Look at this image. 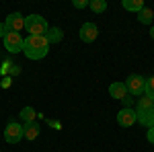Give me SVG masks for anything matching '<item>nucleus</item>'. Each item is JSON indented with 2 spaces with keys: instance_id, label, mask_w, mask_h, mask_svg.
Segmentation results:
<instances>
[{
  "instance_id": "nucleus-1",
  "label": "nucleus",
  "mask_w": 154,
  "mask_h": 152,
  "mask_svg": "<svg viewBox=\"0 0 154 152\" xmlns=\"http://www.w3.org/2000/svg\"><path fill=\"white\" fill-rule=\"evenodd\" d=\"M49 51V41L45 39V35H29L25 37L23 54L29 60H43Z\"/></svg>"
},
{
  "instance_id": "nucleus-2",
  "label": "nucleus",
  "mask_w": 154,
  "mask_h": 152,
  "mask_svg": "<svg viewBox=\"0 0 154 152\" xmlns=\"http://www.w3.org/2000/svg\"><path fill=\"white\" fill-rule=\"evenodd\" d=\"M25 31L29 35L39 37V35H45L49 31V25L41 14H29V17H25Z\"/></svg>"
},
{
  "instance_id": "nucleus-3",
  "label": "nucleus",
  "mask_w": 154,
  "mask_h": 152,
  "mask_svg": "<svg viewBox=\"0 0 154 152\" xmlns=\"http://www.w3.org/2000/svg\"><path fill=\"white\" fill-rule=\"evenodd\" d=\"M125 84V88H128V93L131 97H140L142 93H146V78L140 76V74H131L128 76V80L123 82Z\"/></svg>"
},
{
  "instance_id": "nucleus-4",
  "label": "nucleus",
  "mask_w": 154,
  "mask_h": 152,
  "mask_svg": "<svg viewBox=\"0 0 154 152\" xmlns=\"http://www.w3.org/2000/svg\"><path fill=\"white\" fill-rule=\"evenodd\" d=\"M2 41H4V49H6L8 54H19V51H23L25 39H23L21 33H12V31H8Z\"/></svg>"
},
{
  "instance_id": "nucleus-5",
  "label": "nucleus",
  "mask_w": 154,
  "mask_h": 152,
  "mask_svg": "<svg viewBox=\"0 0 154 152\" xmlns=\"http://www.w3.org/2000/svg\"><path fill=\"white\" fill-rule=\"evenodd\" d=\"M4 140L8 144H19L23 140V126L19 121H8L4 128Z\"/></svg>"
},
{
  "instance_id": "nucleus-6",
  "label": "nucleus",
  "mask_w": 154,
  "mask_h": 152,
  "mask_svg": "<svg viewBox=\"0 0 154 152\" xmlns=\"http://www.w3.org/2000/svg\"><path fill=\"white\" fill-rule=\"evenodd\" d=\"M136 121H138V113H136V109H128V107H123V109L117 113V123L121 126V128H131Z\"/></svg>"
},
{
  "instance_id": "nucleus-7",
  "label": "nucleus",
  "mask_w": 154,
  "mask_h": 152,
  "mask_svg": "<svg viewBox=\"0 0 154 152\" xmlns=\"http://www.w3.org/2000/svg\"><path fill=\"white\" fill-rule=\"evenodd\" d=\"M4 25H6V29H8V31L19 33V31H23V29H25V17L21 14V12H11V14L6 17Z\"/></svg>"
},
{
  "instance_id": "nucleus-8",
  "label": "nucleus",
  "mask_w": 154,
  "mask_h": 152,
  "mask_svg": "<svg viewBox=\"0 0 154 152\" xmlns=\"http://www.w3.org/2000/svg\"><path fill=\"white\" fill-rule=\"evenodd\" d=\"M78 35H80V39H82L84 43H93L99 37V27L95 23H84L80 27V31H78Z\"/></svg>"
},
{
  "instance_id": "nucleus-9",
  "label": "nucleus",
  "mask_w": 154,
  "mask_h": 152,
  "mask_svg": "<svg viewBox=\"0 0 154 152\" xmlns=\"http://www.w3.org/2000/svg\"><path fill=\"white\" fill-rule=\"evenodd\" d=\"M109 95L113 97V99H119V101H123L125 97H128V88H125V84L123 82H113L111 86H109Z\"/></svg>"
},
{
  "instance_id": "nucleus-10",
  "label": "nucleus",
  "mask_w": 154,
  "mask_h": 152,
  "mask_svg": "<svg viewBox=\"0 0 154 152\" xmlns=\"http://www.w3.org/2000/svg\"><path fill=\"white\" fill-rule=\"evenodd\" d=\"M138 123H142L144 128H154V107L148 111L138 113Z\"/></svg>"
},
{
  "instance_id": "nucleus-11",
  "label": "nucleus",
  "mask_w": 154,
  "mask_h": 152,
  "mask_svg": "<svg viewBox=\"0 0 154 152\" xmlns=\"http://www.w3.org/2000/svg\"><path fill=\"white\" fill-rule=\"evenodd\" d=\"M37 136H39V123H27L23 126V138L25 140H35Z\"/></svg>"
},
{
  "instance_id": "nucleus-12",
  "label": "nucleus",
  "mask_w": 154,
  "mask_h": 152,
  "mask_svg": "<svg viewBox=\"0 0 154 152\" xmlns=\"http://www.w3.org/2000/svg\"><path fill=\"white\" fill-rule=\"evenodd\" d=\"M45 39L49 41V45H51V43H60V41L64 39V31H62L60 27H49V31L45 33Z\"/></svg>"
},
{
  "instance_id": "nucleus-13",
  "label": "nucleus",
  "mask_w": 154,
  "mask_h": 152,
  "mask_svg": "<svg viewBox=\"0 0 154 152\" xmlns=\"http://www.w3.org/2000/svg\"><path fill=\"white\" fill-rule=\"evenodd\" d=\"M121 4H123V8H125V11L136 12V14H138V12L146 6V4H144V0H123Z\"/></svg>"
},
{
  "instance_id": "nucleus-14",
  "label": "nucleus",
  "mask_w": 154,
  "mask_h": 152,
  "mask_svg": "<svg viewBox=\"0 0 154 152\" xmlns=\"http://www.w3.org/2000/svg\"><path fill=\"white\" fill-rule=\"evenodd\" d=\"M19 115H21V119H23V123L27 126V123H33V121H35L37 113H35V109H33V107H23Z\"/></svg>"
},
{
  "instance_id": "nucleus-15",
  "label": "nucleus",
  "mask_w": 154,
  "mask_h": 152,
  "mask_svg": "<svg viewBox=\"0 0 154 152\" xmlns=\"http://www.w3.org/2000/svg\"><path fill=\"white\" fill-rule=\"evenodd\" d=\"M154 107V99L150 97H138V109H136V113H142V111H148V109H152Z\"/></svg>"
},
{
  "instance_id": "nucleus-16",
  "label": "nucleus",
  "mask_w": 154,
  "mask_h": 152,
  "mask_svg": "<svg viewBox=\"0 0 154 152\" xmlns=\"http://www.w3.org/2000/svg\"><path fill=\"white\" fill-rule=\"evenodd\" d=\"M152 19H154V11H152V8H148V6H144L142 11L138 12V21L144 23V25H150V23H152Z\"/></svg>"
},
{
  "instance_id": "nucleus-17",
  "label": "nucleus",
  "mask_w": 154,
  "mask_h": 152,
  "mask_svg": "<svg viewBox=\"0 0 154 152\" xmlns=\"http://www.w3.org/2000/svg\"><path fill=\"white\" fill-rule=\"evenodd\" d=\"M88 8L95 12V14H101V12H105V11H107V2H105V0H91Z\"/></svg>"
},
{
  "instance_id": "nucleus-18",
  "label": "nucleus",
  "mask_w": 154,
  "mask_h": 152,
  "mask_svg": "<svg viewBox=\"0 0 154 152\" xmlns=\"http://www.w3.org/2000/svg\"><path fill=\"white\" fill-rule=\"evenodd\" d=\"M146 97H150V99H154V76L152 78H146Z\"/></svg>"
},
{
  "instance_id": "nucleus-19",
  "label": "nucleus",
  "mask_w": 154,
  "mask_h": 152,
  "mask_svg": "<svg viewBox=\"0 0 154 152\" xmlns=\"http://www.w3.org/2000/svg\"><path fill=\"white\" fill-rule=\"evenodd\" d=\"M91 4V0H72V6L74 8H86Z\"/></svg>"
},
{
  "instance_id": "nucleus-20",
  "label": "nucleus",
  "mask_w": 154,
  "mask_h": 152,
  "mask_svg": "<svg viewBox=\"0 0 154 152\" xmlns=\"http://www.w3.org/2000/svg\"><path fill=\"white\" fill-rule=\"evenodd\" d=\"M12 66H14V62H4V64H2V74H6V72H11V68Z\"/></svg>"
},
{
  "instance_id": "nucleus-21",
  "label": "nucleus",
  "mask_w": 154,
  "mask_h": 152,
  "mask_svg": "<svg viewBox=\"0 0 154 152\" xmlns=\"http://www.w3.org/2000/svg\"><path fill=\"white\" fill-rule=\"evenodd\" d=\"M123 105L128 107V109H131V105H134V97H131V95H128V97L123 99Z\"/></svg>"
},
{
  "instance_id": "nucleus-22",
  "label": "nucleus",
  "mask_w": 154,
  "mask_h": 152,
  "mask_svg": "<svg viewBox=\"0 0 154 152\" xmlns=\"http://www.w3.org/2000/svg\"><path fill=\"white\" fill-rule=\"evenodd\" d=\"M146 138H148V142H150V144H154V128H148V132H146Z\"/></svg>"
},
{
  "instance_id": "nucleus-23",
  "label": "nucleus",
  "mask_w": 154,
  "mask_h": 152,
  "mask_svg": "<svg viewBox=\"0 0 154 152\" xmlns=\"http://www.w3.org/2000/svg\"><path fill=\"white\" fill-rule=\"evenodd\" d=\"M6 33H8V29H6V25H4V23H0V37L4 39V37H6Z\"/></svg>"
},
{
  "instance_id": "nucleus-24",
  "label": "nucleus",
  "mask_w": 154,
  "mask_h": 152,
  "mask_svg": "<svg viewBox=\"0 0 154 152\" xmlns=\"http://www.w3.org/2000/svg\"><path fill=\"white\" fill-rule=\"evenodd\" d=\"M19 72H21V68H19V66L14 64V66H12V68H11V74H19Z\"/></svg>"
},
{
  "instance_id": "nucleus-25",
  "label": "nucleus",
  "mask_w": 154,
  "mask_h": 152,
  "mask_svg": "<svg viewBox=\"0 0 154 152\" xmlns=\"http://www.w3.org/2000/svg\"><path fill=\"white\" fill-rule=\"evenodd\" d=\"M2 86L6 88V86H11V78H4V82H2Z\"/></svg>"
},
{
  "instance_id": "nucleus-26",
  "label": "nucleus",
  "mask_w": 154,
  "mask_h": 152,
  "mask_svg": "<svg viewBox=\"0 0 154 152\" xmlns=\"http://www.w3.org/2000/svg\"><path fill=\"white\" fill-rule=\"evenodd\" d=\"M150 37H152V39H154V25H152V27H150Z\"/></svg>"
}]
</instances>
